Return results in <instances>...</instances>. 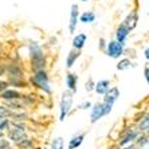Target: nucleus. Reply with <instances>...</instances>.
Listing matches in <instances>:
<instances>
[{"label":"nucleus","mask_w":149,"mask_h":149,"mask_svg":"<svg viewBox=\"0 0 149 149\" xmlns=\"http://www.w3.org/2000/svg\"><path fill=\"white\" fill-rule=\"evenodd\" d=\"M28 83L30 87L39 90L40 93L46 94L51 97L52 95V85H51V78L47 70H39V71H34L31 75L28 77Z\"/></svg>","instance_id":"obj_1"},{"label":"nucleus","mask_w":149,"mask_h":149,"mask_svg":"<svg viewBox=\"0 0 149 149\" xmlns=\"http://www.w3.org/2000/svg\"><path fill=\"white\" fill-rule=\"evenodd\" d=\"M28 54H30V65L31 71H39V70H47V59L46 54L42 49V46L36 42L30 43L28 46Z\"/></svg>","instance_id":"obj_2"},{"label":"nucleus","mask_w":149,"mask_h":149,"mask_svg":"<svg viewBox=\"0 0 149 149\" xmlns=\"http://www.w3.org/2000/svg\"><path fill=\"white\" fill-rule=\"evenodd\" d=\"M74 95L75 94L71 93L69 90H65L59 98V105H58V120L61 122L66 121V118L71 114L74 106Z\"/></svg>","instance_id":"obj_3"},{"label":"nucleus","mask_w":149,"mask_h":149,"mask_svg":"<svg viewBox=\"0 0 149 149\" xmlns=\"http://www.w3.org/2000/svg\"><path fill=\"white\" fill-rule=\"evenodd\" d=\"M28 125L27 122L22 121H11V125L8 130L6 132V137L11 141V144L16 145L22 139H24L26 136H28Z\"/></svg>","instance_id":"obj_4"},{"label":"nucleus","mask_w":149,"mask_h":149,"mask_svg":"<svg viewBox=\"0 0 149 149\" xmlns=\"http://www.w3.org/2000/svg\"><path fill=\"white\" fill-rule=\"evenodd\" d=\"M140 133L141 132H139V129H137L136 124L130 125V126H126V128H124V129L120 130L117 139H116V142L120 145V148H125V146L133 144V142L137 140V137L140 136Z\"/></svg>","instance_id":"obj_5"},{"label":"nucleus","mask_w":149,"mask_h":149,"mask_svg":"<svg viewBox=\"0 0 149 149\" xmlns=\"http://www.w3.org/2000/svg\"><path fill=\"white\" fill-rule=\"evenodd\" d=\"M104 52L111 59H120L125 54V45L117 42L116 39L110 40L106 43V47H105Z\"/></svg>","instance_id":"obj_6"},{"label":"nucleus","mask_w":149,"mask_h":149,"mask_svg":"<svg viewBox=\"0 0 149 149\" xmlns=\"http://www.w3.org/2000/svg\"><path fill=\"white\" fill-rule=\"evenodd\" d=\"M105 117V111H104V105L101 101L93 102V106L90 108V116H89V121L91 125L97 124L98 121H101Z\"/></svg>","instance_id":"obj_7"},{"label":"nucleus","mask_w":149,"mask_h":149,"mask_svg":"<svg viewBox=\"0 0 149 149\" xmlns=\"http://www.w3.org/2000/svg\"><path fill=\"white\" fill-rule=\"evenodd\" d=\"M121 97V91L117 86H111L110 89L108 90V93L102 95V102L106 105H110V106H114L116 102L120 100Z\"/></svg>","instance_id":"obj_8"},{"label":"nucleus","mask_w":149,"mask_h":149,"mask_svg":"<svg viewBox=\"0 0 149 149\" xmlns=\"http://www.w3.org/2000/svg\"><path fill=\"white\" fill-rule=\"evenodd\" d=\"M24 91L17 90L14 87H8L3 93H0V102H8V101H15V100H20Z\"/></svg>","instance_id":"obj_9"},{"label":"nucleus","mask_w":149,"mask_h":149,"mask_svg":"<svg viewBox=\"0 0 149 149\" xmlns=\"http://www.w3.org/2000/svg\"><path fill=\"white\" fill-rule=\"evenodd\" d=\"M86 132H77L74 133L70 140L67 141V149H79L82 146V144L85 142V139H86Z\"/></svg>","instance_id":"obj_10"},{"label":"nucleus","mask_w":149,"mask_h":149,"mask_svg":"<svg viewBox=\"0 0 149 149\" xmlns=\"http://www.w3.org/2000/svg\"><path fill=\"white\" fill-rule=\"evenodd\" d=\"M65 82H66V90L77 94V91H78V75H77L75 73L69 71V73L66 74Z\"/></svg>","instance_id":"obj_11"},{"label":"nucleus","mask_w":149,"mask_h":149,"mask_svg":"<svg viewBox=\"0 0 149 149\" xmlns=\"http://www.w3.org/2000/svg\"><path fill=\"white\" fill-rule=\"evenodd\" d=\"M111 87V81L110 79H100L98 82H95V86H94V93L98 94V95H105L108 93V90Z\"/></svg>","instance_id":"obj_12"},{"label":"nucleus","mask_w":149,"mask_h":149,"mask_svg":"<svg viewBox=\"0 0 149 149\" xmlns=\"http://www.w3.org/2000/svg\"><path fill=\"white\" fill-rule=\"evenodd\" d=\"M129 32H130V30H129L124 23L120 24L117 27V30H116V40L122 43V45H125V42H126V39H128V36H129Z\"/></svg>","instance_id":"obj_13"},{"label":"nucleus","mask_w":149,"mask_h":149,"mask_svg":"<svg viewBox=\"0 0 149 149\" xmlns=\"http://www.w3.org/2000/svg\"><path fill=\"white\" fill-rule=\"evenodd\" d=\"M16 146H19L20 149H36V140L28 134L17 142Z\"/></svg>","instance_id":"obj_14"},{"label":"nucleus","mask_w":149,"mask_h":149,"mask_svg":"<svg viewBox=\"0 0 149 149\" xmlns=\"http://www.w3.org/2000/svg\"><path fill=\"white\" fill-rule=\"evenodd\" d=\"M79 56H81V50H75V49L71 50L66 56V69L67 70L71 69V67L75 65V62L78 61Z\"/></svg>","instance_id":"obj_15"},{"label":"nucleus","mask_w":149,"mask_h":149,"mask_svg":"<svg viewBox=\"0 0 149 149\" xmlns=\"http://www.w3.org/2000/svg\"><path fill=\"white\" fill-rule=\"evenodd\" d=\"M77 23H78V7L74 4L73 7H71V15H70V24H69L70 34H74V32H75Z\"/></svg>","instance_id":"obj_16"},{"label":"nucleus","mask_w":149,"mask_h":149,"mask_svg":"<svg viewBox=\"0 0 149 149\" xmlns=\"http://www.w3.org/2000/svg\"><path fill=\"white\" fill-rule=\"evenodd\" d=\"M86 40H87V35L85 32H81V34L75 35L73 38V49L75 50H82L86 45Z\"/></svg>","instance_id":"obj_17"},{"label":"nucleus","mask_w":149,"mask_h":149,"mask_svg":"<svg viewBox=\"0 0 149 149\" xmlns=\"http://www.w3.org/2000/svg\"><path fill=\"white\" fill-rule=\"evenodd\" d=\"M136 126H137V129H139V132H141V133L148 132L149 130V114L148 113L144 114L140 120L136 121Z\"/></svg>","instance_id":"obj_18"},{"label":"nucleus","mask_w":149,"mask_h":149,"mask_svg":"<svg viewBox=\"0 0 149 149\" xmlns=\"http://www.w3.org/2000/svg\"><path fill=\"white\" fill-rule=\"evenodd\" d=\"M22 102L24 104L26 108H31V106H34L35 104H36V101H38V98H36V95H35L34 93H23V95H22Z\"/></svg>","instance_id":"obj_19"},{"label":"nucleus","mask_w":149,"mask_h":149,"mask_svg":"<svg viewBox=\"0 0 149 149\" xmlns=\"http://www.w3.org/2000/svg\"><path fill=\"white\" fill-rule=\"evenodd\" d=\"M10 120H11V121L27 122L28 120H30V113H28L27 110H17V111H14Z\"/></svg>","instance_id":"obj_20"},{"label":"nucleus","mask_w":149,"mask_h":149,"mask_svg":"<svg viewBox=\"0 0 149 149\" xmlns=\"http://www.w3.org/2000/svg\"><path fill=\"white\" fill-rule=\"evenodd\" d=\"M7 108H10L11 110L17 111V110H27V108L24 106V104L22 102V100H15V101H8V102H3Z\"/></svg>","instance_id":"obj_21"},{"label":"nucleus","mask_w":149,"mask_h":149,"mask_svg":"<svg viewBox=\"0 0 149 149\" xmlns=\"http://www.w3.org/2000/svg\"><path fill=\"white\" fill-rule=\"evenodd\" d=\"M137 20H139V17H137V12L136 11H133V12H130V15H129L126 19H125V22H124V24L126 26V27L132 31L133 28L137 26Z\"/></svg>","instance_id":"obj_22"},{"label":"nucleus","mask_w":149,"mask_h":149,"mask_svg":"<svg viewBox=\"0 0 149 149\" xmlns=\"http://www.w3.org/2000/svg\"><path fill=\"white\" fill-rule=\"evenodd\" d=\"M134 65H133V62L129 58H121L117 63V70L118 71H126V70H129Z\"/></svg>","instance_id":"obj_23"},{"label":"nucleus","mask_w":149,"mask_h":149,"mask_svg":"<svg viewBox=\"0 0 149 149\" xmlns=\"http://www.w3.org/2000/svg\"><path fill=\"white\" fill-rule=\"evenodd\" d=\"M50 149H65V139L62 136H56L50 142Z\"/></svg>","instance_id":"obj_24"},{"label":"nucleus","mask_w":149,"mask_h":149,"mask_svg":"<svg viewBox=\"0 0 149 149\" xmlns=\"http://www.w3.org/2000/svg\"><path fill=\"white\" fill-rule=\"evenodd\" d=\"M79 20L82 22V23H93V22L95 20V14H94V12H91V11L83 12V14L81 15Z\"/></svg>","instance_id":"obj_25"},{"label":"nucleus","mask_w":149,"mask_h":149,"mask_svg":"<svg viewBox=\"0 0 149 149\" xmlns=\"http://www.w3.org/2000/svg\"><path fill=\"white\" fill-rule=\"evenodd\" d=\"M14 110H11L10 108H7L3 102H0V118L1 117H7V118H11Z\"/></svg>","instance_id":"obj_26"},{"label":"nucleus","mask_w":149,"mask_h":149,"mask_svg":"<svg viewBox=\"0 0 149 149\" xmlns=\"http://www.w3.org/2000/svg\"><path fill=\"white\" fill-rule=\"evenodd\" d=\"M10 125H11V120L7 117H1L0 118V132H7L8 128H10Z\"/></svg>","instance_id":"obj_27"},{"label":"nucleus","mask_w":149,"mask_h":149,"mask_svg":"<svg viewBox=\"0 0 149 149\" xmlns=\"http://www.w3.org/2000/svg\"><path fill=\"white\" fill-rule=\"evenodd\" d=\"M91 106H93V102L90 100H85L77 105V110H90Z\"/></svg>","instance_id":"obj_28"},{"label":"nucleus","mask_w":149,"mask_h":149,"mask_svg":"<svg viewBox=\"0 0 149 149\" xmlns=\"http://www.w3.org/2000/svg\"><path fill=\"white\" fill-rule=\"evenodd\" d=\"M94 86H95V82H94L93 78H87V81L85 82V90L87 91V93H93L94 91Z\"/></svg>","instance_id":"obj_29"},{"label":"nucleus","mask_w":149,"mask_h":149,"mask_svg":"<svg viewBox=\"0 0 149 149\" xmlns=\"http://www.w3.org/2000/svg\"><path fill=\"white\" fill-rule=\"evenodd\" d=\"M11 141L7 139V137H1L0 139V149H7L8 146H11Z\"/></svg>","instance_id":"obj_30"},{"label":"nucleus","mask_w":149,"mask_h":149,"mask_svg":"<svg viewBox=\"0 0 149 149\" xmlns=\"http://www.w3.org/2000/svg\"><path fill=\"white\" fill-rule=\"evenodd\" d=\"M8 87H10V83H8L7 79H0V93H3Z\"/></svg>","instance_id":"obj_31"},{"label":"nucleus","mask_w":149,"mask_h":149,"mask_svg":"<svg viewBox=\"0 0 149 149\" xmlns=\"http://www.w3.org/2000/svg\"><path fill=\"white\" fill-rule=\"evenodd\" d=\"M144 79H145L146 85H149V65L144 67Z\"/></svg>","instance_id":"obj_32"},{"label":"nucleus","mask_w":149,"mask_h":149,"mask_svg":"<svg viewBox=\"0 0 149 149\" xmlns=\"http://www.w3.org/2000/svg\"><path fill=\"white\" fill-rule=\"evenodd\" d=\"M105 47H106V42H105L104 38L100 39V49L102 50V51H105Z\"/></svg>","instance_id":"obj_33"},{"label":"nucleus","mask_w":149,"mask_h":149,"mask_svg":"<svg viewBox=\"0 0 149 149\" xmlns=\"http://www.w3.org/2000/svg\"><path fill=\"white\" fill-rule=\"evenodd\" d=\"M106 149H121V148H120V145H118L117 142H111V144Z\"/></svg>","instance_id":"obj_34"},{"label":"nucleus","mask_w":149,"mask_h":149,"mask_svg":"<svg viewBox=\"0 0 149 149\" xmlns=\"http://www.w3.org/2000/svg\"><path fill=\"white\" fill-rule=\"evenodd\" d=\"M121 149H141V148H140V146H137L134 142H133V144H130V145H128V146H125V148H121Z\"/></svg>","instance_id":"obj_35"},{"label":"nucleus","mask_w":149,"mask_h":149,"mask_svg":"<svg viewBox=\"0 0 149 149\" xmlns=\"http://www.w3.org/2000/svg\"><path fill=\"white\" fill-rule=\"evenodd\" d=\"M144 56H145V59L149 62V47H146V49L144 50Z\"/></svg>","instance_id":"obj_36"},{"label":"nucleus","mask_w":149,"mask_h":149,"mask_svg":"<svg viewBox=\"0 0 149 149\" xmlns=\"http://www.w3.org/2000/svg\"><path fill=\"white\" fill-rule=\"evenodd\" d=\"M6 74V66H0V77Z\"/></svg>","instance_id":"obj_37"},{"label":"nucleus","mask_w":149,"mask_h":149,"mask_svg":"<svg viewBox=\"0 0 149 149\" xmlns=\"http://www.w3.org/2000/svg\"><path fill=\"white\" fill-rule=\"evenodd\" d=\"M7 149H20V148H19V146H16V145H14V144H12V145H11V146H8Z\"/></svg>","instance_id":"obj_38"},{"label":"nucleus","mask_w":149,"mask_h":149,"mask_svg":"<svg viewBox=\"0 0 149 149\" xmlns=\"http://www.w3.org/2000/svg\"><path fill=\"white\" fill-rule=\"evenodd\" d=\"M81 1H87V0H81Z\"/></svg>","instance_id":"obj_39"},{"label":"nucleus","mask_w":149,"mask_h":149,"mask_svg":"<svg viewBox=\"0 0 149 149\" xmlns=\"http://www.w3.org/2000/svg\"><path fill=\"white\" fill-rule=\"evenodd\" d=\"M146 134H149V130H148V132H146Z\"/></svg>","instance_id":"obj_40"}]
</instances>
